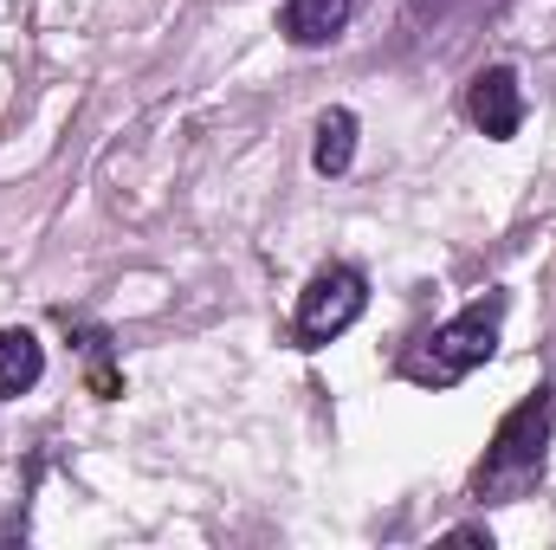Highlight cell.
<instances>
[{
    "mask_svg": "<svg viewBox=\"0 0 556 550\" xmlns=\"http://www.w3.org/2000/svg\"><path fill=\"white\" fill-rule=\"evenodd\" d=\"M544 447H551V396H525L518 409L498 421L479 473H472V499L479 505H505V499H525L538 479H544Z\"/></svg>",
    "mask_w": 556,
    "mask_h": 550,
    "instance_id": "6da1fadb",
    "label": "cell"
},
{
    "mask_svg": "<svg viewBox=\"0 0 556 550\" xmlns=\"http://www.w3.org/2000/svg\"><path fill=\"white\" fill-rule=\"evenodd\" d=\"M498 324H505V298L466 304L459 317H446L440 330H427L415 350L402 357V376L420 383V389H453V383H466L479 363H492V350H498Z\"/></svg>",
    "mask_w": 556,
    "mask_h": 550,
    "instance_id": "7a4b0ae2",
    "label": "cell"
},
{
    "mask_svg": "<svg viewBox=\"0 0 556 550\" xmlns=\"http://www.w3.org/2000/svg\"><path fill=\"white\" fill-rule=\"evenodd\" d=\"M363 304H369V278L356 266H324L298 298V337L304 343H330V337H343L363 317Z\"/></svg>",
    "mask_w": 556,
    "mask_h": 550,
    "instance_id": "3957f363",
    "label": "cell"
},
{
    "mask_svg": "<svg viewBox=\"0 0 556 550\" xmlns=\"http://www.w3.org/2000/svg\"><path fill=\"white\" fill-rule=\"evenodd\" d=\"M466 111H472V124L492 142L518 137V124H525V85H518V72L511 65H485L472 78V91H466Z\"/></svg>",
    "mask_w": 556,
    "mask_h": 550,
    "instance_id": "277c9868",
    "label": "cell"
},
{
    "mask_svg": "<svg viewBox=\"0 0 556 550\" xmlns=\"http://www.w3.org/2000/svg\"><path fill=\"white\" fill-rule=\"evenodd\" d=\"M350 13H356V0H285V39L291 46H330L343 26H350Z\"/></svg>",
    "mask_w": 556,
    "mask_h": 550,
    "instance_id": "5b68a950",
    "label": "cell"
},
{
    "mask_svg": "<svg viewBox=\"0 0 556 550\" xmlns=\"http://www.w3.org/2000/svg\"><path fill=\"white\" fill-rule=\"evenodd\" d=\"M46 376V350L33 330H0V402L26 396L33 383Z\"/></svg>",
    "mask_w": 556,
    "mask_h": 550,
    "instance_id": "8992f818",
    "label": "cell"
},
{
    "mask_svg": "<svg viewBox=\"0 0 556 550\" xmlns=\"http://www.w3.org/2000/svg\"><path fill=\"white\" fill-rule=\"evenodd\" d=\"M350 155H356V111H324L317 117V142H311L317 175H343Z\"/></svg>",
    "mask_w": 556,
    "mask_h": 550,
    "instance_id": "52a82bcc",
    "label": "cell"
},
{
    "mask_svg": "<svg viewBox=\"0 0 556 550\" xmlns=\"http://www.w3.org/2000/svg\"><path fill=\"white\" fill-rule=\"evenodd\" d=\"M453 0H415V13H446Z\"/></svg>",
    "mask_w": 556,
    "mask_h": 550,
    "instance_id": "ba28073f",
    "label": "cell"
}]
</instances>
